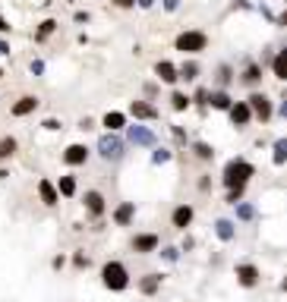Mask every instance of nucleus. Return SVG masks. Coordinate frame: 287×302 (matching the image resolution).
<instances>
[{"mask_svg":"<svg viewBox=\"0 0 287 302\" xmlns=\"http://www.w3.org/2000/svg\"><path fill=\"white\" fill-rule=\"evenodd\" d=\"M240 195H243V186H233V189H230V201H233V205L240 201Z\"/></svg>","mask_w":287,"mask_h":302,"instance_id":"33","label":"nucleus"},{"mask_svg":"<svg viewBox=\"0 0 287 302\" xmlns=\"http://www.w3.org/2000/svg\"><path fill=\"white\" fill-rule=\"evenodd\" d=\"M252 177V164H246V160H230L228 167H224V183L230 186H243L246 179Z\"/></svg>","mask_w":287,"mask_h":302,"instance_id":"2","label":"nucleus"},{"mask_svg":"<svg viewBox=\"0 0 287 302\" xmlns=\"http://www.w3.org/2000/svg\"><path fill=\"white\" fill-rule=\"evenodd\" d=\"M130 217H133V201H126V205H120V208H117L114 220H117V224H130Z\"/></svg>","mask_w":287,"mask_h":302,"instance_id":"18","label":"nucleus"},{"mask_svg":"<svg viewBox=\"0 0 287 302\" xmlns=\"http://www.w3.org/2000/svg\"><path fill=\"white\" fill-rule=\"evenodd\" d=\"M123 123H126V117H123V113H117V110H111L108 117H104V126H108L111 132H114V129H120Z\"/></svg>","mask_w":287,"mask_h":302,"instance_id":"17","label":"nucleus"},{"mask_svg":"<svg viewBox=\"0 0 287 302\" xmlns=\"http://www.w3.org/2000/svg\"><path fill=\"white\" fill-rule=\"evenodd\" d=\"M13 151H16V142H13V139H0V160L10 158Z\"/></svg>","mask_w":287,"mask_h":302,"instance_id":"23","label":"nucleus"},{"mask_svg":"<svg viewBox=\"0 0 287 302\" xmlns=\"http://www.w3.org/2000/svg\"><path fill=\"white\" fill-rule=\"evenodd\" d=\"M196 72H199V66H196V63H186L183 70H180V76H183V79H196ZM180 76H177V79H180Z\"/></svg>","mask_w":287,"mask_h":302,"instance_id":"26","label":"nucleus"},{"mask_svg":"<svg viewBox=\"0 0 287 302\" xmlns=\"http://www.w3.org/2000/svg\"><path fill=\"white\" fill-rule=\"evenodd\" d=\"M152 3H155V0H139V6H142V10H149Z\"/></svg>","mask_w":287,"mask_h":302,"instance_id":"37","label":"nucleus"},{"mask_svg":"<svg viewBox=\"0 0 287 302\" xmlns=\"http://www.w3.org/2000/svg\"><path fill=\"white\" fill-rule=\"evenodd\" d=\"M155 72H158L161 82H177V70H173V63H168V60H161V63L155 66Z\"/></svg>","mask_w":287,"mask_h":302,"instance_id":"14","label":"nucleus"},{"mask_svg":"<svg viewBox=\"0 0 287 302\" xmlns=\"http://www.w3.org/2000/svg\"><path fill=\"white\" fill-rule=\"evenodd\" d=\"M85 205H89L92 214H101L104 211V198L98 195V192H85Z\"/></svg>","mask_w":287,"mask_h":302,"instance_id":"16","label":"nucleus"},{"mask_svg":"<svg viewBox=\"0 0 287 302\" xmlns=\"http://www.w3.org/2000/svg\"><path fill=\"white\" fill-rule=\"evenodd\" d=\"M275 76L278 79H287L284 76V53H278V57H275Z\"/></svg>","mask_w":287,"mask_h":302,"instance_id":"29","label":"nucleus"},{"mask_svg":"<svg viewBox=\"0 0 287 302\" xmlns=\"http://www.w3.org/2000/svg\"><path fill=\"white\" fill-rule=\"evenodd\" d=\"M76 192V179L73 177H60V195H73Z\"/></svg>","mask_w":287,"mask_h":302,"instance_id":"22","label":"nucleus"},{"mask_svg":"<svg viewBox=\"0 0 287 302\" xmlns=\"http://www.w3.org/2000/svg\"><path fill=\"white\" fill-rule=\"evenodd\" d=\"M136 252H152V249H158V236L155 233H142V236H136Z\"/></svg>","mask_w":287,"mask_h":302,"instance_id":"12","label":"nucleus"},{"mask_svg":"<svg viewBox=\"0 0 287 302\" xmlns=\"http://www.w3.org/2000/svg\"><path fill=\"white\" fill-rule=\"evenodd\" d=\"M101 274H104V286L108 290H126L130 286V274H126V267L120 261H108Z\"/></svg>","mask_w":287,"mask_h":302,"instance_id":"1","label":"nucleus"},{"mask_svg":"<svg viewBox=\"0 0 287 302\" xmlns=\"http://www.w3.org/2000/svg\"><path fill=\"white\" fill-rule=\"evenodd\" d=\"M249 107L243 104V101H240V104H230V120H233V126H246L249 123Z\"/></svg>","mask_w":287,"mask_h":302,"instance_id":"9","label":"nucleus"},{"mask_svg":"<svg viewBox=\"0 0 287 302\" xmlns=\"http://www.w3.org/2000/svg\"><path fill=\"white\" fill-rule=\"evenodd\" d=\"M237 277H240V284H243V286H256L259 284V271L252 265H240L237 267Z\"/></svg>","mask_w":287,"mask_h":302,"instance_id":"10","label":"nucleus"},{"mask_svg":"<svg viewBox=\"0 0 287 302\" xmlns=\"http://www.w3.org/2000/svg\"><path fill=\"white\" fill-rule=\"evenodd\" d=\"M205 41H209V38H205L202 32H183V35L177 38V51H183V53L205 51Z\"/></svg>","mask_w":287,"mask_h":302,"instance_id":"3","label":"nucleus"},{"mask_svg":"<svg viewBox=\"0 0 287 302\" xmlns=\"http://www.w3.org/2000/svg\"><path fill=\"white\" fill-rule=\"evenodd\" d=\"M237 214H240L243 220H249V217H252V208H249V205H240V208H237Z\"/></svg>","mask_w":287,"mask_h":302,"instance_id":"32","label":"nucleus"},{"mask_svg":"<svg viewBox=\"0 0 287 302\" xmlns=\"http://www.w3.org/2000/svg\"><path fill=\"white\" fill-rule=\"evenodd\" d=\"M32 72H35V76H38V72H44V63H41V60H32Z\"/></svg>","mask_w":287,"mask_h":302,"instance_id":"34","label":"nucleus"},{"mask_svg":"<svg viewBox=\"0 0 287 302\" xmlns=\"http://www.w3.org/2000/svg\"><path fill=\"white\" fill-rule=\"evenodd\" d=\"M177 3H180V0H164V6H168V10H177Z\"/></svg>","mask_w":287,"mask_h":302,"instance_id":"35","label":"nucleus"},{"mask_svg":"<svg viewBox=\"0 0 287 302\" xmlns=\"http://www.w3.org/2000/svg\"><path fill=\"white\" fill-rule=\"evenodd\" d=\"M35 107H38V98L29 95V98H19L16 104H13V113H16V117H25V113H32Z\"/></svg>","mask_w":287,"mask_h":302,"instance_id":"11","label":"nucleus"},{"mask_svg":"<svg viewBox=\"0 0 287 302\" xmlns=\"http://www.w3.org/2000/svg\"><path fill=\"white\" fill-rule=\"evenodd\" d=\"M98 151H101V158L117 160L120 154H123V142H120L117 136H101V142H98Z\"/></svg>","mask_w":287,"mask_h":302,"instance_id":"4","label":"nucleus"},{"mask_svg":"<svg viewBox=\"0 0 287 302\" xmlns=\"http://www.w3.org/2000/svg\"><path fill=\"white\" fill-rule=\"evenodd\" d=\"M85 158H89V151H85V145H70V148L63 151V160L66 164H85Z\"/></svg>","mask_w":287,"mask_h":302,"instance_id":"8","label":"nucleus"},{"mask_svg":"<svg viewBox=\"0 0 287 302\" xmlns=\"http://www.w3.org/2000/svg\"><path fill=\"white\" fill-rule=\"evenodd\" d=\"M243 79H246V82H259V66H249Z\"/></svg>","mask_w":287,"mask_h":302,"instance_id":"31","label":"nucleus"},{"mask_svg":"<svg viewBox=\"0 0 287 302\" xmlns=\"http://www.w3.org/2000/svg\"><path fill=\"white\" fill-rule=\"evenodd\" d=\"M114 3H117V6H133L136 0H114Z\"/></svg>","mask_w":287,"mask_h":302,"instance_id":"36","label":"nucleus"},{"mask_svg":"<svg viewBox=\"0 0 287 302\" xmlns=\"http://www.w3.org/2000/svg\"><path fill=\"white\" fill-rule=\"evenodd\" d=\"M158 284H161V277H158V274H149V277H145L142 284H139V290H142V293H155V290H158Z\"/></svg>","mask_w":287,"mask_h":302,"instance_id":"19","label":"nucleus"},{"mask_svg":"<svg viewBox=\"0 0 287 302\" xmlns=\"http://www.w3.org/2000/svg\"><path fill=\"white\" fill-rule=\"evenodd\" d=\"M190 220H192V208L190 205H183V208L173 211V227H190Z\"/></svg>","mask_w":287,"mask_h":302,"instance_id":"15","label":"nucleus"},{"mask_svg":"<svg viewBox=\"0 0 287 302\" xmlns=\"http://www.w3.org/2000/svg\"><path fill=\"white\" fill-rule=\"evenodd\" d=\"M171 101H173V110H186V107H190V98L180 95V91H177V95H173Z\"/></svg>","mask_w":287,"mask_h":302,"instance_id":"25","label":"nucleus"},{"mask_svg":"<svg viewBox=\"0 0 287 302\" xmlns=\"http://www.w3.org/2000/svg\"><path fill=\"white\" fill-rule=\"evenodd\" d=\"M54 29H57V22H54V19H48V22H41V32H38V38H48L51 32H54Z\"/></svg>","mask_w":287,"mask_h":302,"instance_id":"28","label":"nucleus"},{"mask_svg":"<svg viewBox=\"0 0 287 302\" xmlns=\"http://www.w3.org/2000/svg\"><path fill=\"white\" fill-rule=\"evenodd\" d=\"M215 230H218V236H221V239H233V224H230V220H218Z\"/></svg>","mask_w":287,"mask_h":302,"instance_id":"20","label":"nucleus"},{"mask_svg":"<svg viewBox=\"0 0 287 302\" xmlns=\"http://www.w3.org/2000/svg\"><path fill=\"white\" fill-rule=\"evenodd\" d=\"M130 113L136 120H155L158 117V110L152 104H145V101H133V104H130Z\"/></svg>","mask_w":287,"mask_h":302,"instance_id":"7","label":"nucleus"},{"mask_svg":"<svg viewBox=\"0 0 287 302\" xmlns=\"http://www.w3.org/2000/svg\"><path fill=\"white\" fill-rule=\"evenodd\" d=\"M196 154H199V158H202V160H209V158H211V154H215V151H211V148H209V145H205V142H196Z\"/></svg>","mask_w":287,"mask_h":302,"instance_id":"27","label":"nucleus"},{"mask_svg":"<svg viewBox=\"0 0 287 302\" xmlns=\"http://www.w3.org/2000/svg\"><path fill=\"white\" fill-rule=\"evenodd\" d=\"M38 195H41L44 205H57V189L48 183V179H41V183H38Z\"/></svg>","mask_w":287,"mask_h":302,"instance_id":"13","label":"nucleus"},{"mask_svg":"<svg viewBox=\"0 0 287 302\" xmlns=\"http://www.w3.org/2000/svg\"><path fill=\"white\" fill-rule=\"evenodd\" d=\"M130 142L133 145H145V148H149V145H155V136H152L145 126H130Z\"/></svg>","mask_w":287,"mask_h":302,"instance_id":"6","label":"nucleus"},{"mask_svg":"<svg viewBox=\"0 0 287 302\" xmlns=\"http://www.w3.org/2000/svg\"><path fill=\"white\" fill-rule=\"evenodd\" d=\"M6 29H10V25H6V19L0 16V32H6Z\"/></svg>","mask_w":287,"mask_h":302,"instance_id":"38","label":"nucleus"},{"mask_svg":"<svg viewBox=\"0 0 287 302\" xmlns=\"http://www.w3.org/2000/svg\"><path fill=\"white\" fill-rule=\"evenodd\" d=\"M284 158H287V142L278 139V142H275V164H284Z\"/></svg>","mask_w":287,"mask_h":302,"instance_id":"24","label":"nucleus"},{"mask_svg":"<svg viewBox=\"0 0 287 302\" xmlns=\"http://www.w3.org/2000/svg\"><path fill=\"white\" fill-rule=\"evenodd\" d=\"M211 104H215L218 110H230V98L224 95V91H215V95H211Z\"/></svg>","mask_w":287,"mask_h":302,"instance_id":"21","label":"nucleus"},{"mask_svg":"<svg viewBox=\"0 0 287 302\" xmlns=\"http://www.w3.org/2000/svg\"><path fill=\"white\" fill-rule=\"evenodd\" d=\"M152 160H155V164H164V160H171V151H155V154H152Z\"/></svg>","mask_w":287,"mask_h":302,"instance_id":"30","label":"nucleus"},{"mask_svg":"<svg viewBox=\"0 0 287 302\" xmlns=\"http://www.w3.org/2000/svg\"><path fill=\"white\" fill-rule=\"evenodd\" d=\"M246 107H249V113H256L259 120H268L271 117V104H268V98H265V95H252Z\"/></svg>","mask_w":287,"mask_h":302,"instance_id":"5","label":"nucleus"}]
</instances>
